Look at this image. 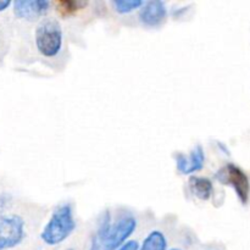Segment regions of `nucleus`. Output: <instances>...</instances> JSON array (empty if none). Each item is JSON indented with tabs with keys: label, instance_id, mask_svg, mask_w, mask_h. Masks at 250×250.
Segmentation results:
<instances>
[{
	"label": "nucleus",
	"instance_id": "obj_1",
	"mask_svg": "<svg viewBox=\"0 0 250 250\" xmlns=\"http://www.w3.org/2000/svg\"><path fill=\"white\" fill-rule=\"evenodd\" d=\"M137 227V221L133 216H124L111 225L109 211L105 212L99 221L98 231L95 233L102 244L103 250H119L125 244Z\"/></svg>",
	"mask_w": 250,
	"mask_h": 250
},
{
	"label": "nucleus",
	"instance_id": "obj_2",
	"mask_svg": "<svg viewBox=\"0 0 250 250\" xmlns=\"http://www.w3.org/2000/svg\"><path fill=\"white\" fill-rule=\"evenodd\" d=\"M76 229L71 204H62L54 210L50 220L42 231V239L48 246H56L65 241Z\"/></svg>",
	"mask_w": 250,
	"mask_h": 250
},
{
	"label": "nucleus",
	"instance_id": "obj_3",
	"mask_svg": "<svg viewBox=\"0 0 250 250\" xmlns=\"http://www.w3.org/2000/svg\"><path fill=\"white\" fill-rule=\"evenodd\" d=\"M36 45L45 58L58 55L62 46V28L56 19H44L36 28Z\"/></svg>",
	"mask_w": 250,
	"mask_h": 250
},
{
	"label": "nucleus",
	"instance_id": "obj_4",
	"mask_svg": "<svg viewBox=\"0 0 250 250\" xmlns=\"http://www.w3.org/2000/svg\"><path fill=\"white\" fill-rule=\"evenodd\" d=\"M215 178L222 185L231 186L242 204H247L250 195V181L248 175L236 164H227L220 168Z\"/></svg>",
	"mask_w": 250,
	"mask_h": 250
},
{
	"label": "nucleus",
	"instance_id": "obj_5",
	"mask_svg": "<svg viewBox=\"0 0 250 250\" xmlns=\"http://www.w3.org/2000/svg\"><path fill=\"white\" fill-rule=\"evenodd\" d=\"M24 222L17 215L0 217V250L10 249L22 242Z\"/></svg>",
	"mask_w": 250,
	"mask_h": 250
},
{
	"label": "nucleus",
	"instance_id": "obj_6",
	"mask_svg": "<svg viewBox=\"0 0 250 250\" xmlns=\"http://www.w3.org/2000/svg\"><path fill=\"white\" fill-rule=\"evenodd\" d=\"M50 2L46 0H16L14 2V12L19 19L36 20L48 12Z\"/></svg>",
	"mask_w": 250,
	"mask_h": 250
},
{
	"label": "nucleus",
	"instance_id": "obj_7",
	"mask_svg": "<svg viewBox=\"0 0 250 250\" xmlns=\"http://www.w3.org/2000/svg\"><path fill=\"white\" fill-rule=\"evenodd\" d=\"M205 154L200 146H197L189 155L185 154H177L176 155V164H177V170L183 175H190L197 171L202 170L204 166Z\"/></svg>",
	"mask_w": 250,
	"mask_h": 250
},
{
	"label": "nucleus",
	"instance_id": "obj_8",
	"mask_svg": "<svg viewBox=\"0 0 250 250\" xmlns=\"http://www.w3.org/2000/svg\"><path fill=\"white\" fill-rule=\"evenodd\" d=\"M167 10L165 4L160 0L148 1L141 7L139 20L146 26H158L166 19Z\"/></svg>",
	"mask_w": 250,
	"mask_h": 250
},
{
	"label": "nucleus",
	"instance_id": "obj_9",
	"mask_svg": "<svg viewBox=\"0 0 250 250\" xmlns=\"http://www.w3.org/2000/svg\"><path fill=\"white\" fill-rule=\"evenodd\" d=\"M188 186L194 197L202 200H208L212 195V183L209 178L198 177V176H190L188 181Z\"/></svg>",
	"mask_w": 250,
	"mask_h": 250
},
{
	"label": "nucleus",
	"instance_id": "obj_10",
	"mask_svg": "<svg viewBox=\"0 0 250 250\" xmlns=\"http://www.w3.org/2000/svg\"><path fill=\"white\" fill-rule=\"evenodd\" d=\"M167 242L160 231H153L144 239L139 250H166Z\"/></svg>",
	"mask_w": 250,
	"mask_h": 250
},
{
	"label": "nucleus",
	"instance_id": "obj_11",
	"mask_svg": "<svg viewBox=\"0 0 250 250\" xmlns=\"http://www.w3.org/2000/svg\"><path fill=\"white\" fill-rule=\"evenodd\" d=\"M111 5L115 11L119 14H128V12L143 6L144 2L141 0H114Z\"/></svg>",
	"mask_w": 250,
	"mask_h": 250
},
{
	"label": "nucleus",
	"instance_id": "obj_12",
	"mask_svg": "<svg viewBox=\"0 0 250 250\" xmlns=\"http://www.w3.org/2000/svg\"><path fill=\"white\" fill-rule=\"evenodd\" d=\"M85 5L84 1H75V0H67V1L58 2L59 11L63 15H68L71 12H75L76 10L81 9Z\"/></svg>",
	"mask_w": 250,
	"mask_h": 250
},
{
	"label": "nucleus",
	"instance_id": "obj_13",
	"mask_svg": "<svg viewBox=\"0 0 250 250\" xmlns=\"http://www.w3.org/2000/svg\"><path fill=\"white\" fill-rule=\"evenodd\" d=\"M119 250H139L138 242H136V241L127 242V243H125Z\"/></svg>",
	"mask_w": 250,
	"mask_h": 250
},
{
	"label": "nucleus",
	"instance_id": "obj_14",
	"mask_svg": "<svg viewBox=\"0 0 250 250\" xmlns=\"http://www.w3.org/2000/svg\"><path fill=\"white\" fill-rule=\"evenodd\" d=\"M90 250H103L102 249V244H100L99 239L97 238V236H93L92 238V244H90Z\"/></svg>",
	"mask_w": 250,
	"mask_h": 250
},
{
	"label": "nucleus",
	"instance_id": "obj_15",
	"mask_svg": "<svg viewBox=\"0 0 250 250\" xmlns=\"http://www.w3.org/2000/svg\"><path fill=\"white\" fill-rule=\"evenodd\" d=\"M10 5H11V1H10V0H0V11H4V10L7 9Z\"/></svg>",
	"mask_w": 250,
	"mask_h": 250
},
{
	"label": "nucleus",
	"instance_id": "obj_16",
	"mask_svg": "<svg viewBox=\"0 0 250 250\" xmlns=\"http://www.w3.org/2000/svg\"><path fill=\"white\" fill-rule=\"evenodd\" d=\"M172 250H180V249H172Z\"/></svg>",
	"mask_w": 250,
	"mask_h": 250
},
{
	"label": "nucleus",
	"instance_id": "obj_17",
	"mask_svg": "<svg viewBox=\"0 0 250 250\" xmlns=\"http://www.w3.org/2000/svg\"><path fill=\"white\" fill-rule=\"evenodd\" d=\"M67 250H73V249H67Z\"/></svg>",
	"mask_w": 250,
	"mask_h": 250
}]
</instances>
